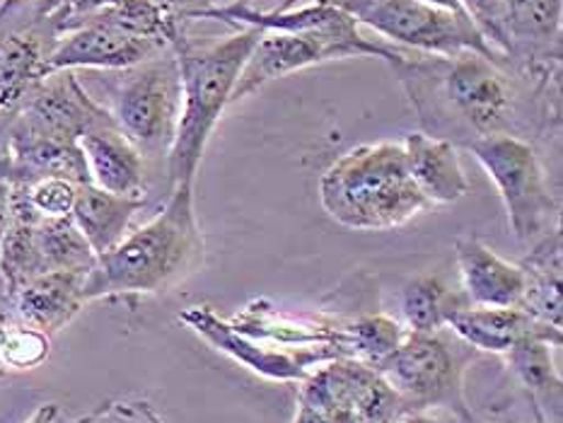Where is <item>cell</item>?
<instances>
[{
	"label": "cell",
	"instance_id": "1",
	"mask_svg": "<svg viewBox=\"0 0 563 423\" xmlns=\"http://www.w3.org/2000/svg\"><path fill=\"white\" fill-rule=\"evenodd\" d=\"M203 247L194 181H185L173 187L161 213L97 257L85 276V300L161 293L199 269Z\"/></svg>",
	"mask_w": 563,
	"mask_h": 423
},
{
	"label": "cell",
	"instance_id": "2",
	"mask_svg": "<svg viewBox=\"0 0 563 423\" xmlns=\"http://www.w3.org/2000/svg\"><path fill=\"white\" fill-rule=\"evenodd\" d=\"M320 203L334 223L356 233L395 230L431 209L395 141L356 145L336 157L320 177Z\"/></svg>",
	"mask_w": 563,
	"mask_h": 423
},
{
	"label": "cell",
	"instance_id": "3",
	"mask_svg": "<svg viewBox=\"0 0 563 423\" xmlns=\"http://www.w3.org/2000/svg\"><path fill=\"white\" fill-rule=\"evenodd\" d=\"M262 32L244 27L211 44H194L181 30L169 52L175 54L181 76V114L177 136L167 155L169 185L194 181L203 160L206 145L230 104L232 90Z\"/></svg>",
	"mask_w": 563,
	"mask_h": 423
},
{
	"label": "cell",
	"instance_id": "4",
	"mask_svg": "<svg viewBox=\"0 0 563 423\" xmlns=\"http://www.w3.org/2000/svg\"><path fill=\"white\" fill-rule=\"evenodd\" d=\"M112 73L109 107H104L109 116L145 160H167L181 114V76L175 54L165 52Z\"/></svg>",
	"mask_w": 563,
	"mask_h": 423
},
{
	"label": "cell",
	"instance_id": "5",
	"mask_svg": "<svg viewBox=\"0 0 563 423\" xmlns=\"http://www.w3.org/2000/svg\"><path fill=\"white\" fill-rule=\"evenodd\" d=\"M470 151L504 199L510 230L534 247L561 227V209L534 145L510 133H486L470 141Z\"/></svg>",
	"mask_w": 563,
	"mask_h": 423
},
{
	"label": "cell",
	"instance_id": "6",
	"mask_svg": "<svg viewBox=\"0 0 563 423\" xmlns=\"http://www.w3.org/2000/svg\"><path fill=\"white\" fill-rule=\"evenodd\" d=\"M443 332L407 330L399 346L375 370L395 390L404 409H443L464 423L474 416L462 387L474 348L462 354Z\"/></svg>",
	"mask_w": 563,
	"mask_h": 423
},
{
	"label": "cell",
	"instance_id": "7",
	"mask_svg": "<svg viewBox=\"0 0 563 423\" xmlns=\"http://www.w3.org/2000/svg\"><path fill=\"white\" fill-rule=\"evenodd\" d=\"M401 411L399 397L373 366L339 356L300 380L292 423H391Z\"/></svg>",
	"mask_w": 563,
	"mask_h": 423
},
{
	"label": "cell",
	"instance_id": "8",
	"mask_svg": "<svg viewBox=\"0 0 563 423\" xmlns=\"http://www.w3.org/2000/svg\"><path fill=\"white\" fill-rule=\"evenodd\" d=\"M387 40L419 52L452 58L474 52L498 64V54L472 15H457L421 0H327Z\"/></svg>",
	"mask_w": 563,
	"mask_h": 423
},
{
	"label": "cell",
	"instance_id": "9",
	"mask_svg": "<svg viewBox=\"0 0 563 423\" xmlns=\"http://www.w3.org/2000/svg\"><path fill=\"white\" fill-rule=\"evenodd\" d=\"M351 56H375L397 68L411 64L404 48L373 42L363 32L353 36L324 32H262L260 42L254 44L247 60H244L230 104L262 90L272 80L290 76V73Z\"/></svg>",
	"mask_w": 563,
	"mask_h": 423
},
{
	"label": "cell",
	"instance_id": "10",
	"mask_svg": "<svg viewBox=\"0 0 563 423\" xmlns=\"http://www.w3.org/2000/svg\"><path fill=\"white\" fill-rule=\"evenodd\" d=\"M64 24L56 0H3L0 3V116L12 112L36 82L46 78Z\"/></svg>",
	"mask_w": 563,
	"mask_h": 423
},
{
	"label": "cell",
	"instance_id": "11",
	"mask_svg": "<svg viewBox=\"0 0 563 423\" xmlns=\"http://www.w3.org/2000/svg\"><path fill=\"white\" fill-rule=\"evenodd\" d=\"M179 322L187 324L194 334H199L206 344L218 348L220 354L242 363L244 368L278 382H300L314 366L324 360L339 358L334 346L312 348H278L235 332L228 320H220L208 305H191L179 312Z\"/></svg>",
	"mask_w": 563,
	"mask_h": 423
},
{
	"label": "cell",
	"instance_id": "12",
	"mask_svg": "<svg viewBox=\"0 0 563 423\" xmlns=\"http://www.w3.org/2000/svg\"><path fill=\"white\" fill-rule=\"evenodd\" d=\"M169 52L95 15H82L58 36L46 73L58 70H126Z\"/></svg>",
	"mask_w": 563,
	"mask_h": 423
},
{
	"label": "cell",
	"instance_id": "13",
	"mask_svg": "<svg viewBox=\"0 0 563 423\" xmlns=\"http://www.w3.org/2000/svg\"><path fill=\"white\" fill-rule=\"evenodd\" d=\"M445 66L443 90L448 102L476 131V136L504 131L512 97L510 82L498 70L496 60L474 52H462L445 58Z\"/></svg>",
	"mask_w": 563,
	"mask_h": 423
},
{
	"label": "cell",
	"instance_id": "14",
	"mask_svg": "<svg viewBox=\"0 0 563 423\" xmlns=\"http://www.w3.org/2000/svg\"><path fill=\"white\" fill-rule=\"evenodd\" d=\"M455 257L464 298L472 305L518 308L528 288V271L486 245L482 237L462 235L455 240Z\"/></svg>",
	"mask_w": 563,
	"mask_h": 423
},
{
	"label": "cell",
	"instance_id": "15",
	"mask_svg": "<svg viewBox=\"0 0 563 423\" xmlns=\"http://www.w3.org/2000/svg\"><path fill=\"white\" fill-rule=\"evenodd\" d=\"M78 143L95 187L119 197L145 199V157L119 131L112 116L97 121Z\"/></svg>",
	"mask_w": 563,
	"mask_h": 423
},
{
	"label": "cell",
	"instance_id": "16",
	"mask_svg": "<svg viewBox=\"0 0 563 423\" xmlns=\"http://www.w3.org/2000/svg\"><path fill=\"white\" fill-rule=\"evenodd\" d=\"M235 332L278 348H312L334 346L344 356V334L341 320H308L278 310L266 298L247 302L228 320Z\"/></svg>",
	"mask_w": 563,
	"mask_h": 423
},
{
	"label": "cell",
	"instance_id": "17",
	"mask_svg": "<svg viewBox=\"0 0 563 423\" xmlns=\"http://www.w3.org/2000/svg\"><path fill=\"white\" fill-rule=\"evenodd\" d=\"M85 276L88 271H46L10 296L15 318L44 334H56L82 310Z\"/></svg>",
	"mask_w": 563,
	"mask_h": 423
},
{
	"label": "cell",
	"instance_id": "18",
	"mask_svg": "<svg viewBox=\"0 0 563 423\" xmlns=\"http://www.w3.org/2000/svg\"><path fill=\"white\" fill-rule=\"evenodd\" d=\"M407 167L413 185L431 205L457 203L470 193V181L464 175L460 153L445 138L428 136V133H409L404 138Z\"/></svg>",
	"mask_w": 563,
	"mask_h": 423
},
{
	"label": "cell",
	"instance_id": "19",
	"mask_svg": "<svg viewBox=\"0 0 563 423\" xmlns=\"http://www.w3.org/2000/svg\"><path fill=\"white\" fill-rule=\"evenodd\" d=\"M448 326L470 348L498 356H506L510 346L525 334L552 330V326L534 322L520 308H484L472 305V302H464V305L452 312L448 318Z\"/></svg>",
	"mask_w": 563,
	"mask_h": 423
},
{
	"label": "cell",
	"instance_id": "20",
	"mask_svg": "<svg viewBox=\"0 0 563 423\" xmlns=\"http://www.w3.org/2000/svg\"><path fill=\"white\" fill-rule=\"evenodd\" d=\"M143 205L145 199L119 197V193L104 191L88 181V185H78V197L70 218L82 237L88 240L92 252L100 257V254L114 249L126 237L131 221Z\"/></svg>",
	"mask_w": 563,
	"mask_h": 423
},
{
	"label": "cell",
	"instance_id": "21",
	"mask_svg": "<svg viewBox=\"0 0 563 423\" xmlns=\"http://www.w3.org/2000/svg\"><path fill=\"white\" fill-rule=\"evenodd\" d=\"M40 218L42 215L32 209L27 199V189L12 187L10 218L3 247H0V276H3L5 298L15 296L24 283L44 274L40 247H36V223H40Z\"/></svg>",
	"mask_w": 563,
	"mask_h": 423
},
{
	"label": "cell",
	"instance_id": "22",
	"mask_svg": "<svg viewBox=\"0 0 563 423\" xmlns=\"http://www.w3.org/2000/svg\"><path fill=\"white\" fill-rule=\"evenodd\" d=\"M528 271V288L520 300V310L534 322L563 330V283H561V227L537 242L530 257L522 261Z\"/></svg>",
	"mask_w": 563,
	"mask_h": 423
},
{
	"label": "cell",
	"instance_id": "23",
	"mask_svg": "<svg viewBox=\"0 0 563 423\" xmlns=\"http://www.w3.org/2000/svg\"><path fill=\"white\" fill-rule=\"evenodd\" d=\"M561 346V332L544 330L532 332L518 338L506 354L510 370L516 372V378L525 390L530 392V399L537 404V399H547L552 402V397L561 399V375L554 363V348Z\"/></svg>",
	"mask_w": 563,
	"mask_h": 423
},
{
	"label": "cell",
	"instance_id": "24",
	"mask_svg": "<svg viewBox=\"0 0 563 423\" xmlns=\"http://www.w3.org/2000/svg\"><path fill=\"white\" fill-rule=\"evenodd\" d=\"M563 0H506L500 8L496 46L506 52L518 44H559Z\"/></svg>",
	"mask_w": 563,
	"mask_h": 423
},
{
	"label": "cell",
	"instance_id": "25",
	"mask_svg": "<svg viewBox=\"0 0 563 423\" xmlns=\"http://www.w3.org/2000/svg\"><path fill=\"white\" fill-rule=\"evenodd\" d=\"M467 298L450 290L438 276H416L401 288V318L409 332H438L448 330V318Z\"/></svg>",
	"mask_w": 563,
	"mask_h": 423
},
{
	"label": "cell",
	"instance_id": "26",
	"mask_svg": "<svg viewBox=\"0 0 563 423\" xmlns=\"http://www.w3.org/2000/svg\"><path fill=\"white\" fill-rule=\"evenodd\" d=\"M36 247L42 269L46 271H90L97 254L82 237L73 218H40L36 223Z\"/></svg>",
	"mask_w": 563,
	"mask_h": 423
},
{
	"label": "cell",
	"instance_id": "27",
	"mask_svg": "<svg viewBox=\"0 0 563 423\" xmlns=\"http://www.w3.org/2000/svg\"><path fill=\"white\" fill-rule=\"evenodd\" d=\"M341 334H344V356L377 368L399 346L407 330L389 314L373 312L353 320H341Z\"/></svg>",
	"mask_w": 563,
	"mask_h": 423
},
{
	"label": "cell",
	"instance_id": "28",
	"mask_svg": "<svg viewBox=\"0 0 563 423\" xmlns=\"http://www.w3.org/2000/svg\"><path fill=\"white\" fill-rule=\"evenodd\" d=\"M27 189L32 209L42 218H68L78 197V185L64 177H44Z\"/></svg>",
	"mask_w": 563,
	"mask_h": 423
},
{
	"label": "cell",
	"instance_id": "29",
	"mask_svg": "<svg viewBox=\"0 0 563 423\" xmlns=\"http://www.w3.org/2000/svg\"><path fill=\"white\" fill-rule=\"evenodd\" d=\"M506 0H464L470 15L474 22L479 24V30L492 46L496 48V34H498V18H500V8H504Z\"/></svg>",
	"mask_w": 563,
	"mask_h": 423
},
{
	"label": "cell",
	"instance_id": "30",
	"mask_svg": "<svg viewBox=\"0 0 563 423\" xmlns=\"http://www.w3.org/2000/svg\"><path fill=\"white\" fill-rule=\"evenodd\" d=\"M155 5H161L167 15H173L181 24L189 20H203V15L211 10V0H153Z\"/></svg>",
	"mask_w": 563,
	"mask_h": 423
},
{
	"label": "cell",
	"instance_id": "31",
	"mask_svg": "<svg viewBox=\"0 0 563 423\" xmlns=\"http://www.w3.org/2000/svg\"><path fill=\"white\" fill-rule=\"evenodd\" d=\"M114 421L117 423H163L155 409L143 402V399H133V402H112Z\"/></svg>",
	"mask_w": 563,
	"mask_h": 423
},
{
	"label": "cell",
	"instance_id": "32",
	"mask_svg": "<svg viewBox=\"0 0 563 423\" xmlns=\"http://www.w3.org/2000/svg\"><path fill=\"white\" fill-rule=\"evenodd\" d=\"M114 3V0H56V12L60 18V24H64V32L70 27L78 18L88 15V12Z\"/></svg>",
	"mask_w": 563,
	"mask_h": 423
},
{
	"label": "cell",
	"instance_id": "33",
	"mask_svg": "<svg viewBox=\"0 0 563 423\" xmlns=\"http://www.w3.org/2000/svg\"><path fill=\"white\" fill-rule=\"evenodd\" d=\"M391 423H460L443 409H404Z\"/></svg>",
	"mask_w": 563,
	"mask_h": 423
},
{
	"label": "cell",
	"instance_id": "34",
	"mask_svg": "<svg viewBox=\"0 0 563 423\" xmlns=\"http://www.w3.org/2000/svg\"><path fill=\"white\" fill-rule=\"evenodd\" d=\"M10 185L0 181V247H3V237H5V227H8V218H10ZM5 296V286H3V276H0V298Z\"/></svg>",
	"mask_w": 563,
	"mask_h": 423
},
{
	"label": "cell",
	"instance_id": "35",
	"mask_svg": "<svg viewBox=\"0 0 563 423\" xmlns=\"http://www.w3.org/2000/svg\"><path fill=\"white\" fill-rule=\"evenodd\" d=\"M426 5H433L438 10H445V12H457V15H470L467 5H464V0H421Z\"/></svg>",
	"mask_w": 563,
	"mask_h": 423
},
{
	"label": "cell",
	"instance_id": "36",
	"mask_svg": "<svg viewBox=\"0 0 563 423\" xmlns=\"http://www.w3.org/2000/svg\"><path fill=\"white\" fill-rule=\"evenodd\" d=\"M58 404H44V407H40L32 414V419L27 421V423H56L58 421Z\"/></svg>",
	"mask_w": 563,
	"mask_h": 423
},
{
	"label": "cell",
	"instance_id": "37",
	"mask_svg": "<svg viewBox=\"0 0 563 423\" xmlns=\"http://www.w3.org/2000/svg\"><path fill=\"white\" fill-rule=\"evenodd\" d=\"M242 0H211L213 8H230V5H238Z\"/></svg>",
	"mask_w": 563,
	"mask_h": 423
},
{
	"label": "cell",
	"instance_id": "38",
	"mask_svg": "<svg viewBox=\"0 0 563 423\" xmlns=\"http://www.w3.org/2000/svg\"><path fill=\"white\" fill-rule=\"evenodd\" d=\"M464 423H484V421H479L476 416H472L470 421H464ZM534 423H547V421H544V416H542V411H537V421H534Z\"/></svg>",
	"mask_w": 563,
	"mask_h": 423
},
{
	"label": "cell",
	"instance_id": "39",
	"mask_svg": "<svg viewBox=\"0 0 563 423\" xmlns=\"http://www.w3.org/2000/svg\"><path fill=\"white\" fill-rule=\"evenodd\" d=\"M292 3H305V0H286V5L280 8V10H286V8H290ZM314 3H320V0H314Z\"/></svg>",
	"mask_w": 563,
	"mask_h": 423
},
{
	"label": "cell",
	"instance_id": "40",
	"mask_svg": "<svg viewBox=\"0 0 563 423\" xmlns=\"http://www.w3.org/2000/svg\"><path fill=\"white\" fill-rule=\"evenodd\" d=\"M3 375H5V370H3V366H0V378H3Z\"/></svg>",
	"mask_w": 563,
	"mask_h": 423
}]
</instances>
